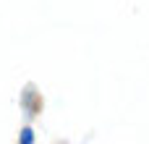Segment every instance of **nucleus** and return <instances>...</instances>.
<instances>
[{
    "label": "nucleus",
    "instance_id": "f257e3e1",
    "mask_svg": "<svg viewBox=\"0 0 149 144\" xmlns=\"http://www.w3.org/2000/svg\"><path fill=\"white\" fill-rule=\"evenodd\" d=\"M21 108H24L26 115H37V110H39V97H37V92H34L31 84L21 92Z\"/></svg>",
    "mask_w": 149,
    "mask_h": 144
},
{
    "label": "nucleus",
    "instance_id": "f03ea898",
    "mask_svg": "<svg viewBox=\"0 0 149 144\" xmlns=\"http://www.w3.org/2000/svg\"><path fill=\"white\" fill-rule=\"evenodd\" d=\"M18 144H34V131L26 126V129H21V134H18Z\"/></svg>",
    "mask_w": 149,
    "mask_h": 144
}]
</instances>
